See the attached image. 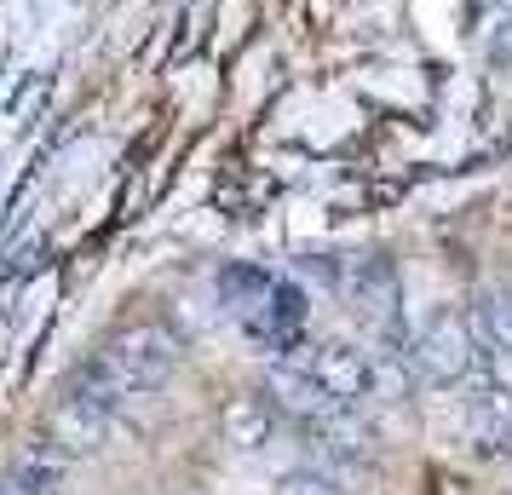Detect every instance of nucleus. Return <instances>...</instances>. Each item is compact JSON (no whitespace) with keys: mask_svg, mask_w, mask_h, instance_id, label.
Wrapping results in <instances>:
<instances>
[{"mask_svg":"<svg viewBox=\"0 0 512 495\" xmlns=\"http://www.w3.org/2000/svg\"><path fill=\"white\" fill-rule=\"evenodd\" d=\"M415 369H420V380L438 386V392H455V386L466 392L472 380L495 375L484 346H478V334H472L466 306H432L426 311V323L415 329Z\"/></svg>","mask_w":512,"mask_h":495,"instance_id":"obj_1","label":"nucleus"},{"mask_svg":"<svg viewBox=\"0 0 512 495\" xmlns=\"http://www.w3.org/2000/svg\"><path fill=\"white\" fill-rule=\"evenodd\" d=\"M104 363H110V375L133 392V398H150V392H162L173 369H179V340L162 329V323H127L121 334L104 340Z\"/></svg>","mask_w":512,"mask_h":495,"instance_id":"obj_2","label":"nucleus"},{"mask_svg":"<svg viewBox=\"0 0 512 495\" xmlns=\"http://www.w3.org/2000/svg\"><path fill=\"white\" fill-rule=\"evenodd\" d=\"M294 357L323 380V392L334 403L357 409L363 398H374V357L363 352V346H351V340H317V346H305V352H294Z\"/></svg>","mask_w":512,"mask_h":495,"instance_id":"obj_3","label":"nucleus"},{"mask_svg":"<svg viewBox=\"0 0 512 495\" xmlns=\"http://www.w3.org/2000/svg\"><path fill=\"white\" fill-rule=\"evenodd\" d=\"M466 432H472L478 455L512 461V380L507 375H484L466 386Z\"/></svg>","mask_w":512,"mask_h":495,"instance_id":"obj_4","label":"nucleus"},{"mask_svg":"<svg viewBox=\"0 0 512 495\" xmlns=\"http://www.w3.org/2000/svg\"><path fill=\"white\" fill-rule=\"evenodd\" d=\"M116 421H121V415H110V409H98V403L70 398V392H64V398L52 403L41 438H47L52 449H64L70 461H81V455H98V449L116 438Z\"/></svg>","mask_w":512,"mask_h":495,"instance_id":"obj_5","label":"nucleus"},{"mask_svg":"<svg viewBox=\"0 0 512 495\" xmlns=\"http://www.w3.org/2000/svg\"><path fill=\"white\" fill-rule=\"evenodd\" d=\"M265 398L277 403V415H294L300 426L334 409V398L323 392V380L311 375L300 357H277V363L265 369Z\"/></svg>","mask_w":512,"mask_h":495,"instance_id":"obj_6","label":"nucleus"},{"mask_svg":"<svg viewBox=\"0 0 512 495\" xmlns=\"http://www.w3.org/2000/svg\"><path fill=\"white\" fill-rule=\"evenodd\" d=\"M305 444L323 455V467H369V432L357 421V409H346V403L305 421Z\"/></svg>","mask_w":512,"mask_h":495,"instance_id":"obj_7","label":"nucleus"},{"mask_svg":"<svg viewBox=\"0 0 512 495\" xmlns=\"http://www.w3.org/2000/svg\"><path fill=\"white\" fill-rule=\"evenodd\" d=\"M70 467H75L70 455L41 438V444H29L12 467L0 472V495H64L70 490Z\"/></svg>","mask_w":512,"mask_h":495,"instance_id":"obj_8","label":"nucleus"},{"mask_svg":"<svg viewBox=\"0 0 512 495\" xmlns=\"http://www.w3.org/2000/svg\"><path fill=\"white\" fill-rule=\"evenodd\" d=\"M466 317H472V334H478V346H484L489 369L512 380V288L478 294V300L466 306Z\"/></svg>","mask_w":512,"mask_h":495,"instance_id":"obj_9","label":"nucleus"},{"mask_svg":"<svg viewBox=\"0 0 512 495\" xmlns=\"http://www.w3.org/2000/svg\"><path fill=\"white\" fill-rule=\"evenodd\" d=\"M219 432H225V444L242 449V455H254V449L271 444V432H277V403L259 398V392H236L225 409H219Z\"/></svg>","mask_w":512,"mask_h":495,"instance_id":"obj_10","label":"nucleus"},{"mask_svg":"<svg viewBox=\"0 0 512 495\" xmlns=\"http://www.w3.org/2000/svg\"><path fill=\"white\" fill-rule=\"evenodd\" d=\"M271 288H277V277L259 271V265H225V271H219V300H225V311H231L236 323L254 317V311L271 300Z\"/></svg>","mask_w":512,"mask_h":495,"instance_id":"obj_11","label":"nucleus"},{"mask_svg":"<svg viewBox=\"0 0 512 495\" xmlns=\"http://www.w3.org/2000/svg\"><path fill=\"white\" fill-rule=\"evenodd\" d=\"M277 495H346L328 467H294L277 478Z\"/></svg>","mask_w":512,"mask_h":495,"instance_id":"obj_12","label":"nucleus"}]
</instances>
